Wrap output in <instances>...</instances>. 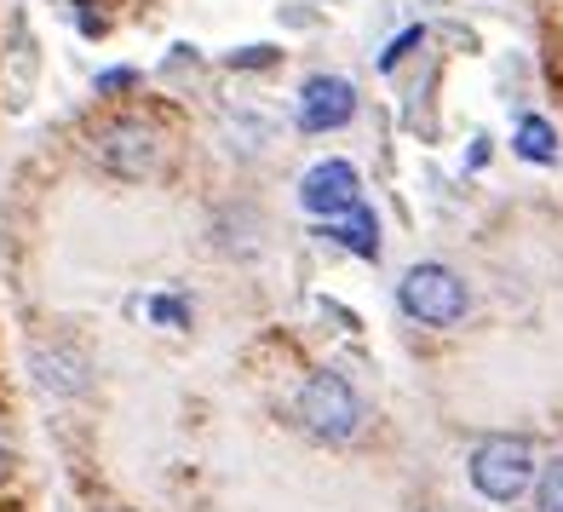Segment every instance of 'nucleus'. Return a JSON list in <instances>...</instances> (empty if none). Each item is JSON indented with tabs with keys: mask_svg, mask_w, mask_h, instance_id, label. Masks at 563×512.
<instances>
[{
	"mask_svg": "<svg viewBox=\"0 0 563 512\" xmlns=\"http://www.w3.org/2000/svg\"><path fill=\"white\" fill-rule=\"evenodd\" d=\"M534 506H541V512H563V455L534 472Z\"/></svg>",
	"mask_w": 563,
	"mask_h": 512,
	"instance_id": "9d476101",
	"label": "nucleus"
},
{
	"mask_svg": "<svg viewBox=\"0 0 563 512\" xmlns=\"http://www.w3.org/2000/svg\"><path fill=\"white\" fill-rule=\"evenodd\" d=\"M328 237L345 242V248L356 253V260H379V219L368 214V201H356V208H351L345 219L328 225Z\"/></svg>",
	"mask_w": 563,
	"mask_h": 512,
	"instance_id": "6e6552de",
	"label": "nucleus"
},
{
	"mask_svg": "<svg viewBox=\"0 0 563 512\" xmlns=\"http://www.w3.org/2000/svg\"><path fill=\"white\" fill-rule=\"evenodd\" d=\"M466 472H472V490H477L483 501L511 506V501H523V495L534 490L541 460H534L529 438H518V432H489V438H477Z\"/></svg>",
	"mask_w": 563,
	"mask_h": 512,
	"instance_id": "f257e3e1",
	"label": "nucleus"
},
{
	"mask_svg": "<svg viewBox=\"0 0 563 512\" xmlns=\"http://www.w3.org/2000/svg\"><path fill=\"white\" fill-rule=\"evenodd\" d=\"M511 150H518L523 162H534V167L558 162V133H552V121H541V116H523V127H518V139H511Z\"/></svg>",
	"mask_w": 563,
	"mask_h": 512,
	"instance_id": "1a4fd4ad",
	"label": "nucleus"
},
{
	"mask_svg": "<svg viewBox=\"0 0 563 512\" xmlns=\"http://www.w3.org/2000/svg\"><path fill=\"white\" fill-rule=\"evenodd\" d=\"M7 472H12V438L0 432V478H7Z\"/></svg>",
	"mask_w": 563,
	"mask_h": 512,
	"instance_id": "2eb2a0df",
	"label": "nucleus"
},
{
	"mask_svg": "<svg viewBox=\"0 0 563 512\" xmlns=\"http://www.w3.org/2000/svg\"><path fill=\"white\" fill-rule=\"evenodd\" d=\"M420 41H426L420 30H408V35H397V41L386 46V58H379V69H397V64H402L408 53H415V46H420Z\"/></svg>",
	"mask_w": 563,
	"mask_h": 512,
	"instance_id": "9b49d317",
	"label": "nucleus"
},
{
	"mask_svg": "<svg viewBox=\"0 0 563 512\" xmlns=\"http://www.w3.org/2000/svg\"><path fill=\"white\" fill-rule=\"evenodd\" d=\"M356 201H363V178H356L351 162H317L311 173L299 178V208L317 214V219H345Z\"/></svg>",
	"mask_w": 563,
	"mask_h": 512,
	"instance_id": "39448f33",
	"label": "nucleus"
},
{
	"mask_svg": "<svg viewBox=\"0 0 563 512\" xmlns=\"http://www.w3.org/2000/svg\"><path fill=\"white\" fill-rule=\"evenodd\" d=\"M276 58V46H247V53H230V69H260Z\"/></svg>",
	"mask_w": 563,
	"mask_h": 512,
	"instance_id": "ddd939ff",
	"label": "nucleus"
},
{
	"mask_svg": "<svg viewBox=\"0 0 563 512\" xmlns=\"http://www.w3.org/2000/svg\"><path fill=\"white\" fill-rule=\"evenodd\" d=\"M30 369H35V386L46 397H87L92 392V363L75 340H41L30 351Z\"/></svg>",
	"mask_w": 563,
	"mask_h": 512,
	"instance_id": "423d86ee",
	"label": "nucleus"
},
{
	"mask_svg": "<svg viewBox=\"0 0 563 512\" xmlns=\"http://www.w3.org/2000/svg\"><path fill=\"white\" fill-rule=\"evenodd\" d=\"M299 421L317 444H345L363 432V397L351 392V380L334 369H317L299 386Z\"/></svg>",
	"mask_w": 563,
	"mask_h": 512,
	"instance_id": "7ed1b4c3",
	"label": "nucleus"
},
{
	"mask_svg": "<svg viewBox=\"0 0 563 512\" xmlns=\"http://www.w3.org/2000/svg\"><path fill=\"white\" fill-rule=\"evenodd\" d=\"M92 162L104 167L110 178H126V185H139L162 167V133L139 116H115L92 133Z\"/></svg>",
	"mask_w": 563,
	"mask_h": 512,
	"instance_id": "20e7f679",
	"label": "nucleus"
},
{
	"mask_svg": "<svg viewBox=\"0 0 563 512\" xmlns=\"http://www.w3.org/2000/svg\"><path fill=\"white\" fill-rule=\"evenodd\" d=\"M121 87H133V69H110V75H98V92H121Z\"/></svg>",
	"mask_w": 563,
	"mask_h": 512,
	"instance_id": "4468645a",
	"label": "nucleus"
},
{
	"mask_svg": "<svg viewBox=\"0 0 563 512\" xmlns=\"http://www.w3.org/2000/svg\"><path fill=\"white\" fill-rule=\"evenodd\" d=\"M351 116H356V87L345 75H311L299 87V127L305 133H340Z\"/></svg>",
	"mask_w": 563,
	"mask_h": 512,
	"instance_id": "0eeeda50",
	"label": "nucleus"
},
{
	"mask_svg": "<svg viewBox=\"0 0 563 512\" xmlns=\"http://www.w3.org/2000/svg\"><path fill=\"white\" fill-rule=\"evenodd\" d=\"M397 305H402V317H415L426 328H454L460 317H466L472 294H466V276H460L454 265L426 260L397 283Z\"/></svg>",
	"mask_w": 563,
	"mask_h": 512,
	"instance_id": "f03ea898",
	"label": "nucleus"
},
{
	"mask_svg": "<svg viewBox=\"0 0 563 512\" xmlns=\"http://www.w3.org/2000/svg\"><path fill=\"white\" fill-rule=\"evenodd\" d=\"M150 317H156V323H178V328L190 323V312H185L178 299H150Z\"/></svg>",
	"mask_w": 563,
	"mask_h": 512,
	"instance_id": "f8f14e48",
	"label": "nucleus"
}]
</instances>
